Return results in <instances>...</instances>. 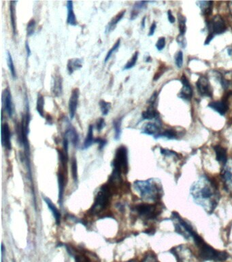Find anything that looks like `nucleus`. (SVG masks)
<instances>
[{
	"label": "nucleus",
	"mask_w": 232,
	"mask_h": 262,
	"mask_svg": "<svg viewBox=\"0 0 232 262\" xmlns=\"http://www.w3.org/2000/svg\"><path fill=\"white\" fill-rule=\"evenodd\" d=\"M80 91L78 88H75L71 92L69 102H68V109H69L70 118L71 120L74 119L77 110L78 101H79Z\"/></svg>",
	"instance_id": "obj_11"
},
{
	"label": "nucleus",
	"mask_w": 232,
	"mask_h": 262,
	"mask_svg": "<svg viewBox=\"0 0 232 262\" xmlns=\"http://www.w3.org/2000/svg\"><path fill=\"white\" fill-rule=\"evenodd\" d=\"M93 142H95L94 138H93V125H90L89 127L88 135H87L84 144H83V148H89L93 144Z\"/></svg>",
	"instance_id": "obj_28"
},
{
	"label": "nucleus",
	"mask_w": 232,
	"mask_h": 262,
	"mask_svg": "<svg viewBox=\"0 0 232 262\" xmlns=\"http://www.w3.org/2000/svg\"><path fill=\"white\" fill-rule=\"evenodd\" d=\"M192 241L197 249V258L202 262L213 261L221 262L226 261L229 258V254L226 251H220L214 249L197 232L193 236Z\"/></svg>",
	"instance_id": "obj_2"
},
{
	"label": "nucleus",
	"mask_w": 232,
	"mask_h": 262,
	"mask_svg": "<svg viewBox=\"0 0 232 262\" xmlns=\"http://www.w3.org/2000/svg\"><path fill=\"white\" fill-rule=\"evenodd\" d=\"M63 80L61 75H58L54 77V86H53L52 92L54 96L56 97H60L62 94L63 90Z\"/></svg>",
	"instance_id": "obj_24"
},
{
	"label": "nucleus",
	"mask_w": 232,
	"mask_h": 262,
	"mask_svg": "<svg viewBox=\"0 0 232 262\" xmlns=\"http://www.w3.org/2000/svg\"><path fill=\"white\" fill-rule=\"evenodd\" d=\"M36 26V23L35 20H32L29 21L27 25V37H31V36L33 35L34 32H35Z\"/></svg>",
	"instance_id": "obj_38"
},
{
	"label": "nucleus",
	"mask_w": 232,
	"mask_h": 262,
	"mask_svg": "<svg viewBox=\"0 0 232 262\" xmlns=\"http://www.w3.org/2000/svg\"><path fill=\"white\" fill-rule=\"evenodd\" d=\"M156 27L157 25L155 22L152 24L151 27H150L149 34H148V36H149V37H151V36H153V34H154L155 31L156 30Z\"/></svg>",
	"instance_id": "obj_46"
},
{
	"label": "nucleus",
	"mask_w": 232,
	"mask_h": 262,
	"mask_svg": "<svg viewBox=\"0 0 232 262\" xmlns=\"http://www.w3.org/2000/svg\"><path fill=\"white\" fill-rule=\"evenodd\" d=\"M213 38H214V35L212 34H210L209 37L206 39L205 44H209L211 41L213 40Z\"/></svg>",
	"instance_id": "obj_49"
},
{
	"label": "nucleus",
	"mask_w": 232,
	"mask_h": 262,
	"mask_svg": "<svg viewBox=\"0 0 232 262\" xmlns=\"http://www.w3.org/2000/svg\"><path fill=\"white\" fill-rule=\"evenodd\" d=\"M161 124L158 123L148 122L143 128V133L148 135H154L155 138L160 134Z\"/></svg>",
	"instance_id": "obj_16"
},
{
	"label": "nucleus",
	"mask_w": 232,
	"mask_h": 262,
	"mask_svg": "<svg viewBox=\"0 0 232 262\" xmlns=\"http://www.w3.org/2000/svg\"><path fill=\"white\" fill-rule=\"evenodd\" d=\"M71 169H72L73 177H74V181H77V165H76V160L75 158L72 160Z\"/></svg>",
	"instance_id": "obj_43"
},
{
	"label": "nucleus",
	"mask_w": 232,
	"mask_h": 262,
	"mask_svg": "<svg viewBox=\"0 0 232 262\" xmlns=\"http://www.w3.org/2000/svg\"><path fill=\"white\" fill-rule=\"evenodd\" d=\"M221 177L227 192L232 195V159H229L222 166Z\"/></svg>",
	"instance_id": "obj_8"
},
{
	"label": "nucleus",
	"mask_w": 232,
	"mask_h": 262,
	"mask_svg": "<svg viewBox=\"0 0 232 262\" xmlns=\"http://www.w3.org/2000/svg\"><path fill=\"white\" fill-rule=\"evenodd\" d=\"M83 67V60L80 58H74L69 60L67 64V69L69 75H72L75 71Z\"/></svg>",
	"instance_id": "obj_19"
},
{
	"label": "nucleus",
	"mask_w": 232,
	"mask_h": 262,
	"mask_svg": "<svg viewBox=\"0 0 232 262\" xmlns=\"http://www.w3.org/2000/svg\"><path fill=\"white\" fill-rule=\"evenodd\" d=\"M138 55H139V54H138V51H136L134 54V56H132V58L127 61V64L125 65L124 69H123L124 71H127V70L131 69V68L134 67L135 65H136V62H137Z\"/></svg>",
	"instance_id": "obj_36"
},
{
	"label": "nucleus",
	"mask_w": 232,
	"mask_h": 262,
	"mask_svg": "<svg viewBox=\"0 0 232 262\" xmlns=\"http://www.w3.org/2000/svg\"><path fill=\"white\" fill-rule=\"evenodd\" d=\"M109 199H110V191L107 186H102L100 191H99L95 203L92 207L93 212H100L104 210L108 204Z\"/></svg>",
	"instance_id": "obj_7"
},
{
	"label": "nucleus",
	"mask_w": 232,
	"mask_h": 262,
	"mask_svg": "<svg viewBox=\"0 0 232 262\" xmlns=\"http://www.w3.org/2000/svg\"><path fill=\"white\" fill-rule=\"evenodd\" d=\"M106 125L105 119L104 118H99L96 122L97 130L99 132H101L102 130L105 128Z\"/></svg>",
	"instance_id": "obj_44"
},
{
	"label": "nucleus",
	"mask_w": 232,
	"mask_h": 262,
	"mask_svg": "<svg viewBox=\"0 0 232 262\" xmlns=\"http://www.w3.org/2000/svg\"><path fill=\"white\" fill-rule=\"evenodd\" d=\"M175 61L177 67H182V64H183V54H182V51H179L178 54H177Z\"/></svg>",
	"instance_id": "obj_41"
},
{
	"label": "nucleus",
	"mask_w": 232,
	"mask_h": 262,
	"mask_svg": "<svg viewBox=\"0 0 232 262\" xmlns=\"http://www.w3.org/2000/svg\"><path fill=\"white\" fill-rule=\"evenodd\" d=\"M7 64H8L10 74H11L14 80H15L17 78L16 68H15V64H14L13 57H12L11 54L8 51H7Z\"/></svg>",
	"instance_id": "obj_31"
},
{
	"label": "nucleus",
	"mask_w": 232,
	"mask_h": 262,
	"mask_svg": "<svg viewBox=\"0 0 232 262\" xmlns=\"http://www.w3.org/2000/svg\"><path fill=\"white\" fill-rule=\"evenodd\" d=\"M43 200L44 202L47 203L48 207L50 209L51 212H52L53 215H54V218L55 219L56 222H57V225H59L60 223V219H61V215L60 212H59L58 209L56 208L55 205L53 203V202L49 200V198H44Z\"/></svg>",
	"instance_id": "obj_25"
},
{
	"label": "nucleus",
	"mask_w": 232,
	"mask_h": 262,
	"mask_svg": "<svg viewBox=\"0 0 232 262\" xmlns=\"http://www.w3.org/2000/svg\"><path fill=\"white\" fill-rule=\"evenodd\" d=\"M227 26L224 20L221 17L216 16L210 23L209 30L211 34H221L226 32Z\"/></svg>",
	"instance_id": "obj_10"
},
{
	"label": "nucleus",
	"mask_w": 232,
	"mask_h": 262,
	"mask_svg": "<svg viewBox=\"0 0 232 262\" xmlns=\"http://www.w3.org/2000/svg\"><path fill=\"white\" fill-rule=\"evenodd\" d=\"M3 102H4V107L6 109L7 114L10 118L13 117L14 114V105L13 98H12L11 92L9 88H6L3 94Z\"/></svg>",
	"instance_id": "obj_13"
},
{
	"label": "nucleus",
	"mask_w": 232,
	"mask_h": 262,
	"mask_svg": "<svg viewBox=\"0 0 232 262\" xmlns=\"http://www.w3.org/2000/svg\"><path fill=\"white\" fill-rule=\"evenodd\" d=\"M165 138L169 139V140H175L177 138V132L172 129L166 130V131L160 133V134L157 135L155 138Z\"/></svg>",
	"instance_id": "obj_33"
},
{
	"label": "nucleus",
	"mask_w": 232,
	"mask_h": 262,
	"mask_svg": "<svg viewBox=\"0 0 232 262\" xmlns=\"http://www.w3.org/2000/svg\"><path fill=\"white\" fill-rule=\"evenodd\" d=\"M198 3L204 15H211L212 12L213 1H199Z\"/></svg>",
	"instance_id": "obj_34"
},
{
	"label": "nucleus",
	"mask_w": 232,
	"mask_h": 262,
	"mask_svg": "<svg viewBox=\"0 0 232 262\" xmlns=\"http://www.w3.org/2000/svg\"><path fill=\"white\" fill-rule=\"evenodd\" d=\"M66 7H67L68 10L67 23L71 26H76L77 25V20H76V15H75L74 11L73 1H68Z\"/></svg>",
	"instance_id": "obj_21"
},
{
	"label": "nucleus",
	"mask_w": 232,
	"mask_h": 262,
	"mask_svg": "<svg viewBox=\"0 0 232 262\" xmlns=\"http://www.w3.org/2000/svg\"><path fill=\"white\" fill-rule=\"evenodd\" d=\"M145 20H146V17H144L143 20V21H142V27L143 28H144L145 27Z\"/></svg>",
	"instance_id": "obj_50"
},
{
	"label": "nucleus",
	"mask_w": 232,
	"mask_h": 262,
	"mask_svg": "<svg viewBox=\"0 0 232 262\" xmlns=\"http://www.w3.org/2000/svg\"><path fill=\"white\" fill-rule=\"evenodd\" d=\"M95 142H96V143H98L99 145V148H100V150L105 148V146L107 143L105 140L102 138L95 139Z\"/></svg>",
	"instance_id": "obj_45"
},
{
	"label": "nucleus",
	"mask_w": 232,
	"mask_h": 262,
	"mask_svg": "<svg viewBox=\"0 0 232 262\" xmlns=\"http://www.w3.org/2000/svg\"><path fill=\"white\" fill-rule=\"evenodd\" d=\"M209 107L217 111L221 116H224L228 110V106L224 101H216L209 103Z\"/></svg>",
	"instance_id": "obj_23"
},
{
	"label": "nucleus",
	"mask_w": 232,
	"mask_h": 262,
	"mask_svg": "<svg viewBox=\"0 0 232 262\" xmlns=\"http://www.w3.org/2000/svg\"><path fill=\"white\" fill-rule=\"evenodd\" d=\"M100 110L102 111V114L103 116H107L108 114L109 111L111 109V103L107 101L101 100L99 102Z\"/></svg>",
	"instance_id": "obj_35"
},
{
	"label": "nucleus",
	"mask_w": 232,
	"mask_h": 262,
	"mask_svg": "<svg viewBox=\"0 0 232 262\" xmlns=\"http://www.w3.org/2000/svg\"><path fill=\"white\" fill-rule=\"evenodd\" d=\"M148 1H137V2L135 3L131 12L130 20H134L138 17L141 10L144 9Z\"/></svg>",
	"instance_id": "obj_26"
},
{
	"label": "nucleus",
	"mask_w": 232,
	"mask_h": 262,
	"mask_svg": "<svg viewBox=\"0 0 232 262\" xmlns=\"http://www.w3.org/2000/svg\"><path fill=\"white\" fill-rule=\"evenodd\" d=\"M58 182H59V202L61 203L64 196L65 188V177L62 173H59L58 175Z\"/></svg>",
	"instance_id": "obj_30"
},
{
	"label": "nucleus",
	"mask_w": 232,
	"mask_h": 262,
	"mask_svg": "<svg viewBox=\"0 0 232 262\" xmlns=\"http://www.w3.org/2000/svg\"><path fill=\"white\" fill-rule=\"evenodd\" d=\"M168 16L169 21H170V23H175V17L173 16V15H172V14L171 13V11H170V10H168Z\"/></svg>",
	"instance_id": "obj_48"
},
{
	"label": "nucleus",
	"mask_w": 232,
	"mask_h": 262,
	"mask_svg": "<svg viewBox=\"0 0 232 262\" xmlns=\"http://www.w3.org/2000/svg\"><path fill=\"white\" fill-rule=\"evenodd\" d=\"M214 152L216 154V159L221 165H224L228 161V155L226 149L223 148L221 145H215L214 147Z\"/></svg>",
	"instance_id": "obj_17"
},
{
	"label": "nucleus",
	"mask_w": 232,
	"mask_h": 262,
	"mask_svg": "<svg viewBox=\"0 0 232 262\" xmlns=\"http://www.w3.org/2000/svg\"><path fill=\"white\" fill-rule=\"evenodd\" d=\"M65 137L70 140L71 142L74 146H76L78 145V141H79V138H78V135L76 130L75 129L71 124H69L68 127L66 131V135Z\"/></svg>",
	"instance_id": "obj_20"
},
{
	"label": "nucleus",
	"mask_w": 232,
	"mask_h": 262,
	"mask_svg": "<svg viewBox=\"0 0 232 262\" xmlns=\"http://www.w3.org/2000/svg\"><path fill=\"white\" fill-rule=\"evenodd\" d=\"M18 1H10V23H11L12 29L14 35L17 34V22H16V4Z\"/></svg>",
	"instance_id": "obj_22"
},
{
	"label": "nucleus",
	"mask_w": 232,
	"mask_h": 262,
	"mask_svg": "<svg viewBox=\"0 0 232 262\" xmlns=\"http://www.w3.org/2000/svg\"><path fill=\"white\" fill-rule=\"evenodd\" d=\"M125 13V10H122V11L118 13L117 15H115V16L109 22L108 25H107V29H106V32H107V34H110V32H112V31L115 30L117 24L121 21L123 18H124Z\"/></svg>",
	"instance_id": "obj_18"
},
{
	"label": "nucleus",
	"mask_w": 232,
	"mask_h": 262,
	"mask_svg": "<svg viewBox=\"0 0 232 262\" xmlns=\"http://www.w3.org/2000/svg\"><path fill=\"white\" fill-rule=\"evenodd\" d=\"M182 87L180 97L185 100H190L193 95V91L190 83L185 76H182L181 79Z\"/></svg>",
	"instance_id": "obj_15"
},
{
	"label": "nucleus",
	"mask_w": 232,
	"mask_h": 262,
	"mask_svg": "<svg viewBox=\"0 0 232 262\" xmlns=\"http://www.w3.org/2000/svg\"><path fill=\"white\" fill-rule=\"evenodd\" d=\"M141 262H160L158 257L153 253H148L143 258Z\"/></svg>",
	"instance_id": "obj_39"
},
{
	"label": "nucleus",
	"mask_w": 232,
	"mask_h": 262,
	"mask_svg": "<svg viewBox=\"0 0 232 262\" xmlns=\"http://www.w3.org/2000/svg\"><path fill=\"white\" fill-rule=\"evenodd\" d=\"M134 186L141 198L147 201H158L163 195L161 182L159 180L154 178L147 181H136Z\"/></svg>",
	"instance_id": "obj_3"
},
{
	"label": "nucleus",
	"mask_w": 232,
	"mask_h": 262,
	"mask_svg": "<svg viewBox=\"0 0 232 262\" xmlns=\"http://www.w3.org/2000/svg\"><path fill=\"white\" fill-rule=\"evenodd\" d=\"M11 138V133L9 126L7 123L2 124L1 126V142H2L3 146H4L7 150H11L12 145L10 141Z\"/></svg>",
	"instance_id": "obj_14"
},
{
	"label": "nucleus",
	"mask_w": 232,
	"mask_h": 262,
	"mask_svg": "<svg viewBox=\"0 0 232 262\" xmlns=\"http://www.w3.org/2000/svg\"><path fill=\"white\" fill-rule=\"evenodd\" d=\"M171 220L175 226L176 232L187 241H192L193 236L196 233L192 224L182 218L178 212H172Z\"/></svg>",
	"instance_id": "obj_4"
},
{
	"label": "nucleus",
	"mask_w": 232,
	"mask_h": 262,
	"mask_svg": "<svg viewBox=\"0 0 232 262\" xmlns=\"http://www.w3.org/2000/svg\"><path fill=\"white\" fill-rule=\"evenodd\" d=\"M114 174L115 178H120L123 172H127L128 169V152L125 146H121L115 152L113 161Z\"/></svg>",
	"instance_id": "obj_5"
},
{
	"label": "nucleus",
	"mask_w": 232,
	"mask_h": 262,
	"mask_svg": "<svg viewBox=\"0 0 232 262\" xmlns=\"http://www.w3.org/2000/svg\"><path fill=\"white\" fill-rule=\"evenodd\" d=\"M123 117L116 118L113 121L114 131H115V140H119L121 135V125H122Z\"/></svg>",
	"instance_id": "obj_29"
},
{
	"label": "nucleus",
	"mask_w": 232,
	"mask_h": 262,
	"mask_svg": "<svg viewBox=\"0 0 232 262\" xmlns=\"http://www.w3.org/2000/svg\"><path fill=\"white\" fill-rule=\"evenodd\" d=\"M44 97L40 93L37 94L36 110L42 118H44Z\"/></svg>",
	"instance_id": "obj_32"
},
{
	"label": "nucleus",
	"mask_w": 232,
	"mask_h": 262,
	"mask_svg": "<svg viewBox=\"0 0 232 262\" xmlns=\"http://www.w3.org/2000/svg\"><path fill=\"white\" fill-rule=\"evenodd\" d=\"M25 49H26L27 58L30 57L31 55H32V51H31L30 44L27 41L25 42Z\"/></svg>",
	"instance_id": "obj_47"
},
{
	"label": "nucleus",
	"mask_w": 232,
	"mask_h": 262,
	"mask_svg": "<svg viewBox=\"0 0 232 262\" xmlns=\"http://www.w3.org/2000/svg\"><path fill=\"white\" fill-rule=\"evenodd\" d=\"M120 44H121V39H118L117 42H115V44H114L113 46H112V47L111 49H110V50L108 51V52L107 53V56H106L105 58V62H107L110 60V58H111V56H112V54H114V53H115L116 51L119 49V47H120Z\"/></svg>",
	"instance_id": "obj_37"
},
{
	"label": "nucleus",
	"mask_w": 232,
	"mask_h": 262,
	"mask_svg": "<svg viewBox=\"0 0 232 262\" xmlns=\"http://www.w3.org/2000/svg\"><path fill=\"white\" fill-rule=\"evenodd\" d=\"M142 116L144 120H153L157 119L159 114L153 106H150L146 111H143Z\"/></svg>",
	"instance_id": "obj_27"
},
{
	"label": "nucleus",
	"mask_w": 232,
	"mask_h": 262,
	"mask_svg": "<svg viewBox=\"0 0 232 262\" xmlns=\"http://www.w3.org/2000/svg\"><path fill=\"white\" fill-rule=\"evenodd\" d=\"M138 215L144 220H154L158 218L161 213V208L155 204H148L143 203L137 205L136 208Z\"/></svg>",
	"instance_id": "obj_6"
},
{
	"label": "nucleus",
	"mask_w": 232,
	"mask_h": 262,
	"mask_svg": "<svg viewBox=\"0 0 232 262\" xmlns=\"http://www.w3.org/2000/svg\"><path fill=\"white\" fill-rule=\"evenodd\" d=\"M165 46V39L164 37L160 38L156 43V48L158 51H161L164 49Z\"/></svg>",
	"instance_id": "obj_42"
},
{
	"label": "nucleus",
	"mask_w": 232,
	"mask_h": 262,
	"mask_svg": "<svg viewBox=\"0 0 232 262\" xmlns=\"http://www.w3.org/2000/svg\"><path fill=\"white\" fill-rule=\"evenodd\" d=\"M190 195L196 204L211 215L219 204L221 194L216 181L206 175H202L190 188Z\"/></svg>",
	"instance_id": "obj_1"
},
{
	"label": "nucleus",
	"mask_w": 232,
	"mask_h": 262,
	"mask_svg": "<svg viewBox=\"0 0 232 262\" xmlns=\"http://www.w3.org/2000/svg\"><path fill=\"white\" fill-rule=\"evenodd\" d=\"M197 87L199 93L204 97H212V90L208 79L205 77H201L197 82Z\"/></svg>",
	"instance_id": "obj_12"
},
{
	"label": "nucleus",
	"mask_w": 232,
	"mask_h": 262,
	"mask_svg": "<svg viewBox=\"0 0 232 262\" xmlns=\"http://www.w3.org/2000/svg\"><path fill=\"white\" fill-rule=\"evenodd\" d=\"M171 253L177 258V262H190L194 257V253L185 245L176 246L171 250Z\"/></svg>",
	"instance_id": "obj_9"
},
{
	"label": "nucleus",
	"mask_w": 232,
	"mask_h": 262,
	"mask_svg": "<svg viewBox=\"0 0 232 262\" xmlns=\"http://www.w3.org/2000/svg\"><path fill=\"white\" fill-rule=\"evenodd\" d=\"M179 30H180V35L184 36L186 32V20L183 16H180L178 19Z\"/></svg>",
	"instance_id": "obj_40"
}]
</instances>
